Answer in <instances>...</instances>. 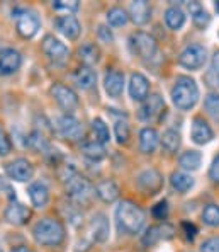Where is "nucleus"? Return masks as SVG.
Here are the masks:
<instances>
[{"label":"nucleus","instance_id":"obj_1","mask_svg":"<svg viewBox=\"0 0 219 252\" xmlns=\"http://www.w3.org/2000/svg\"><path fill=\"white\" fill-rule=\"evenodd\" d=\"M170 97H172L177 109H192L195 106V102L199 101V87L195 84V80L187 75L177 77L175 84H173L172 91H170Z\"/></svg>","mask_w":219,"mask_h":252},{"label":"nucleus","instance_id":"obj_2","mask_svg":"<svg viewBox=\"0 0 219 252\" xmlns=\"http://www.w3.org/2000/svg\"><path fill=\"white\" fill-rule=\"evenodd\" d=\"M116 220L124 233H138L144 225V213L136 203L124 199L116 208Z\"/></svg>","mask_w":219,"mask_h":252},{"label":"nucleus","instance_id":"obj_3","mask_svg":"<svg viewBox=\"0 0 219 252\" xmlns=\"http://www.w3.org/2000/svg\"><path fill=\"white\" fill-rule=\"evenodd\" d=\"M32 237L41 246H60L65 240V227L60 220L55 218H43L32 228Z\"/></svg>","mask_w":219,"mask_h":252},{"label":"nucleus","instance_id":"obj_4","mask_svg":"<svg viewBox=\"0 0 219 252\" xmlns=\"http://www.w3.org/2000/svg\"><path fill=\"white\" fill-rule=\"evenodd\" d=\"M66 194L75 205H87L92 199V196L95 194V188L80 174H75L66 183Z\"/></svg>","mask_w":219,"mask_h":252},{"label":"nucleus","instance_id":"obj_5","mask_svg":"<svg viewBox=\"0 0 219 252\" xmlns=\"http://www.w3.org/2000/svg\"><path fill=\"white\" fill-rule=\"evenodd\" d=\"M129 48H131V53L135 57H139L143 60H151V58L157 55V41L151 34L144 31L133 32L129 36Z\"/></svg>","mask_w":219,"mask_h":252},{"label":"nucleus","instance_id":"obj_6","mask_svg":"<svg viewBox=\"0 0 219 252\" xmlns=\"http://www.w3.org/2000/svg\"><path fill=\"white\" fill-rule=\"evenodd\" d=\"M14 19H16V29L22 38L29 39L34 38L38 34L39 28H41V21L38 17V14L34 10L29 9H16L14 12Z\"/></svg>","mask_w":219,"mask_h":252},{"label":"nucleus","instance_id":"obj_7","mask_svg":"<svg viewBox=\"0 0 219 252\" xmlns=\"http://www.w3.org/2000/svg\"><path fill=\"white\" fill-rule=\"evenodd\" d=\"M207 60V51L202 44L192 43L189 46H185V50L180 53L179 63L187 70H199L204 66V63Z\"/></svg>","mask_w":219,"mask_h":252},{"label":"nucleus","instance_id":"obj_8","mask_svg":"<svg viewBox=\"0 0 219 252\" xmlns=\"http://www.w3.org/2000/svg\"><path fill=\"white\" fill-rule=\"evenodd\" d=\"M50 92H51V95H53L55 101L58 102V106H60L63 111H66V114L75 111L80 104L79 95L75 94V91L66 87V85H63V84H55Z\"/></svg>","mask_w":219,"mask_h":252},{"label":"nucleus","instance_id":"obj_9","mask_svg":"<svg viewBox=\"0 0 219 252\" xmlns=\"http://www.w3.org/2000/svg\"><path fill=\"white\" fill-rule=\"evenodd\" d=\"M43 51L51 62L63 65L70 57V50L65 46V43H61L60 39H56L55 36L48 34L43 39Z\"/></svg>","mask_w":219,"mask_h":252},{"label":"nucleus","instance_id":"obj_10","mask_svg":"<svg viewBox=\"0 0 219 252\" xmlns=\"http://www.w3.org/2000/svg\"><path fill=\"white\" fill-rule=\"evenodd\" d=\"M163 111H165V101L158 94L148 95V99L143 102V106L139 109V120L146 121V123L157 121L162 118Z\"/></svg>","mask_w":219,"mask_h":252},{"label":"nucleus","instance_id":"obj_11","mask_svg":"<svg viewBox=\"0 0 219 252\" xmlns=\"http://www.w3.org/2000/svg\"><path fill=\"white\" fill-rule=\"evenodd\" d=\"M5 172L10 179L17 181V183H27L34 174V167L27 158H16L5 165Z\"/></svg>","mask_w":219,"mask_h":252},{"label":"nucleus","instance_id":"obj_12","mask_svg":"<svg viewBox=\"0 0 219 252\" xmlns=\"http://www.w3.org/2000/svg\"><path fill=\"white\" fill-rule=\"evenodd\" d=\"M136 184H138L141 192H144V194H157L160 189H162L163 179H162V176H160L158 170L146 169L138 176Z\"/></svg>","mask_w":219,"mask_h":252},{"label":"nucleus","instance_id":"obj_13","mask_svg":"<svg viewBox=\"0 0 219 252\" xmlns=\"http://www.w3.org/2000/svg\"><path fill=\"white\" fill-rule=\"evenodd\" d=\"M55 28H56V31L60 32V34H63L66 39H70V41L79 39V36L82 32V26L75 16L56 17V19H55Z\"/></svg>","mask_w":219,"mask_h":252},{"label":"nucleus","instance_id":"obj_14","mask_svg":"<svg viewBox=\"0 0 219 252\" xmlns=\"http://www.w3.org/2000/svg\"><path fill=\"white\" fill-rule=\"evenodd\" d=\"M22 65V57L14 48H5L0 51V75H12Z\"/></svg>","mask_w":219,"mask_h":252},{"label":"nucleus","instance_id":"obj_15","mask_svg":"<svg viewBox=\"0 0 219 252\" xmlns=\"http://www.w3.org/2000/svg\"><path fill=\"white\" fill-rule=\"evenodd\" d=\"M129 95H131L133 101L144 102L150 95V82L143 73L136 72L129 79Z\"/></svg>","mask_w":219,"mask_h":252},{"label":"nucleus","instance_id":"obj_16","mask_svg":"<svg viewBox=\"0 0 219 252\" xmlns=\"http://www.w3.org/2000/svg\"><path fill=\"white\" fill-rule=\"evenodd\" d=\"M58 131H60L63 138L77 140L82 135V125L72 114H63L60 120H58Z\"/></svg>","mask_w":219,"mask_h":252},{"label":"nucleus","instance_id":"obj_17","mask_svg":"<svg viewBox=\"0 0 219 252\" xmlns=\"http://www.w3.org/2000/svg\"><path fill=\"white\" fill-rule=\"evenodd\" d=\"M29 218H31V210H29V206L22 205V203H17V201L10 203V205L7 206L5 220L9 221V223L21 227V225L27 223Z\"/></svg>","mask_w":219,"mask_h":252},{"label":"nucleus","instance_id":"obj_18","mask_svg":"<svg viewBox=\"0 0 219 252\" xmlns=\"http://www.w3.org/2000/svg\"><path fill=\"white\" fill-rule=\"evenodd\" d=\"M191 138L194 143L197 145H206L211 140L214 138V133L211 129V126L207 125V121H204L202 118H195L192 121V131H191Z\"/></svg>","mask_w":219,"mask_h":252},{"label":"nucleus","instance_id":"obj_19","mask_svg":"<svg viewBox=\"0 0 219 252\" xmlns=\"http://www.w3.org/2000/svg\"><path fill=\"white\" fill-rule=\"evenodd\" d=\"M104 87L110 97H119L124 89V73L121 70H109L104 77Z\"/></svg>","mask_w":219,"mask_h":252},{"label":"nucleus","instance_id":"obj_20","mask_svg":"<svg viewBox=\"0 0 219 252\" xmlns=\"http://www.w3.org/2000/svg\"><path fill=\"white\" fill-rule=\"evenodd\" d=\"M129 17L138 26L146 24L151 19V5L146 0H136L129 5Z\"/></svg>","mask_w":219,"mask_h":252},{"label":"nucleus","instance_id":"obj_21","mask_svg":"<svg viewBox=\"0 0 219 252\" xmlns=\"http://www.w3.org/2000/svg\"><path fill=\"white\" fill-rule=\"evenodd\" d=\"M90 235L95 242H106L109 237V220L104 213H97L90 220Z\"/></svg>","mask_w":219,"mask_h":252},{"label":"nucleus","instance_id":"obj_22","mask_svg":"<svg viewBox=\"0 0 219 252\" xmlns=\"http://www.w3.org/2000/svg\"><path fill=\"white\" fill-rule=\"evenodd\" d=\"M97 80V73L94 72L92 66H80L73 72V82L77 84V87H80L82 91H88L95 85Z\"/></svg>","mask_w":219,"mask_h":252},{"label":"nucleus","instance_id":"obj_23","mask_svg":"<svg viewBox=\"0 0 219 252\" xmlns=\"http://www.w3.org/2000/svg\"><path fill=\"white\" fill-rule=\"evenodd\" d=\"M31 203L36 208H44L50 201V189L44 183H32L27 189Z\"/></svg>","mask_w":219,"mask_h":252},{"label":"nucleus","instance_id":"obj_24","mask_svg":"<svg viewBox=\"0 0 219 252\" xmlns=\"http://www.w3.org/2000/svg\"><path fill=\"white\" fill-rule=\"evenodd\" d=\"M160 143V135L155 128H143L139 133V148L143 154H153Z\"/></svg>","mask_w":219,"mask_h":252},{"label":"nucleus","instance_id":"obj_25","mask_svg":"<svg viewBox=\"0 0 219 252\" xmlns=\"http://www.w3.org/2000/svg\"><path fill=\"white\" fill-rule=\"evenodd\" d=\"M95 194L104 203H112L119 198V186L114 181H102L95 186Z\"/></svg>","mask_w":219,"mask_h":252},{"label":"nucleus","instance_id":"obj_26","mask_svg":"<svg viewBox=\"0 0 219 252\" xmlns=\"http://www.w3.org/2000/svg\"><path fill=\"white\" fill-rule=\"evenodd\" d=\"M165 22H166V26L172 29V31H179V29L184 28V24H185L184 10H182L180 7H177V5L168 7V9H166V12H165Z\"/></svg>","mask_w":219,"mask_h":252},{"label":"nucleus","instance_id":"obj_27","mask_svg":"<svg viewBox=\"0 0 219 252\" xmlns=\"http://www.w3.org/2000/svg\"><path fill=\"white\" fill-rule=\"evenodd\" d=\"M189 12H191L192 16V21H194V24L197 26V28H206V26H209L211 22V16L206 12V9L202 7V3L199 2H191L189 3Z\"/></svg>","mask_w":219,"mask_h":252},{"label":"nucleus","instance_id":"obj_28","mask_svg":"<svg viewBox=\"0 0 219 252\" xmlns=\"http://www.w3.org/2000/svg\"><path fill=\"white\" fill-rule=\"evenodd\" d=\"M79 57L85 66H92L100 60V50L94 43H85L79 48Z\"/></svg>","mask_w":219,"mask_h":252},{"label":"nucleus","instance_id":"obj_29","mask_svg":"<svg viewBox=\"0 0 219 252\" xmlns=\"http://www.w3.org/2000/svg\"><path fill=\"white\" fill-rule=\"evenodd\" d=\"M200 162H202V154H200L199 150L184 152L179 158L180 167L185 170H197L200 167Z\"/></svg>","mask_w":219,"mask_h":252},{"label":"nucleus","instance_id":"obj_30","mask_svg":"<svg viewBox=\"0 0 219 252\" xmlns=\"http://www.w3.org/2000/svg\"><path fill=\"white\" fill-rule=\"evenodd\" d=\"M82 152H83L85 157L90 158V160H94V162H99L106 157V148H104L102 143L95 142V140L85 142L83 147H82Z\"/></svg>","mask_w":219,"mask_h":252},{"label":"nucleus","instance_id":"obj_31","mask_svg":"<svg viewBox=\"0 0 219 252\" xmlns=\"http://www.w3.org/2000/svg\"><path fill=\"white\" fill-rule=\"evenodd\" d=\"M170 184H172V188L175 191L187 192L189 189L194 186V179L187 172H173L172 177H170Z\"/></svg>","mask_w":219,"mask_h":252},{"label":"nucleus","instance_id":"obj_32","mask_svg":"<svg viewBox=\"0 0 219 252\" xmlns=\"http://www.w3.org/2000/svg\"><path fill=\"white\" fill-rule=\"evenodd\" d=\"M162 147L168 154H175L180 148V135L175 129H166L162 135Z\"/></svg>","mask_w":219,"mask_h":252},{"label":"nucleus","instance_id":"obj_33","mask_svg":"<svg viewBox=\"0 0 219 252\" xmlns=\"http://www.w3.org/2000/svg\"><path fill=\"white\" fill-rule=\"evenodd\" d=\"M128 21H129V16L122 7H112V9H109V12H107V22H109L112 28H121V26H124Z\"/></svg>","mask_w":219,"mask_h":252},{"label":"nucleus","instance_id":"obj_34","mask_svg":"<svg viewBox=\"0 0 219 252\" xmlns=\"http://www.w3.org/2000/svg\"><path fill=\"white\" fill-rule=\"evenodd\" d=\"M92 131H94V135H95V142L102 143V145L110 140L109 128H107V125L104 123L100 118H95V120L92 121Z\"/></svg>","mask_w":219,"mask_h":252},{"label":"nucleus","instance_id":"obj_35","mask_svg":"<svg viewBox=\"0 0 219 252\" xmlns=\"http://www.w3.org/2000/svg\"><path fill=\"white\" fill-rule=\"evenodd\" d=\"M51 7H53L56 12H63V14H66V16H72L73 12H77V10L80 9V2L79 0H55V2L51 3Z\"/></svg>","mask_w":219,"mask_h":252},{"label":"nucleus","instance_id":"obj_36","mask_svg":"<svg viewBox=\"0 0 219 252\" xmlns=\"http://www.w3.org/2000/svg\"><path fill=\"white\" fill-rule=\"evenodd\" d=\"M204 109L213 120L219 121V94H214V92L207 94L204 99Z\"/></svg>","mask_w":219,"mask_h":252},{"label":"nucleus","instance_id":"obj_37","mask_svg":"<svg viewBox=\"0 0 219 252\" xmlns=\"http://www.w3.org/2000/svg\"><path fill=\"white\" fill-rule=\"evenodd\" d=\"M202 221L207 227H219V206L207 205L202 211Z\"/></svg>","mask_w":219,"mask_h":252},{"label":"nucleus","instance_id":"obj_38","mask_svg":"<svg viewBox=\"0 0 219 252\" xmlns=\"http://www.w3.org/2000/svg\"><path fill=\"white\" fill-rule=\"evenodd\" d=\"M158 240H162V227H150L146 228V232L143 233V244L144 246H153V244H157Z\"/></svg>","mask_w":219,"mask_h":252},{"label":"nucleus","instance_id":"obj_39","mask_svg":"<svg viewBox=\"0 0 219 252\" xmlns=\"http://www.w3.org/2000/svg\"><path fill=\"white\" fill-rule=\"evenodd\" d=\"M114 133H116V140L117 143H126L129 140V135H131V131H129V125L126 123V121H117L116 126H114Z\"/></svg>","mask_w":219,"mask_h":252},{"label":"nucleus","instance_id":"obj_40","mask_svg":"<svg viewBox=\"0 0 219 252\" xmlns=\"http://www.w3.org/2000/svg\"><path fill=\"white\" fill-rule=\"evenodd\" d=\"M27 145L36 148V150L43 152V150H46V148H48V142L39 131H32L31 135H29V138H27Z\"/></svg>","mask_w":219,"mask_h":252},{"label":"nucleus","instance_id":"obj_41","mask_svg":"<svg viewBox=\"0 0 219 252\" xmlns=\"http://www.w3.org/2000/svg\"><path fill=\"white\" fill-rule=\"evenodd\" d=\"M153 217L158 218V220H165L166 217H168V203L166 201H160L157 205L153 206Z\"/></svg>","mask_w":219,"mask_h":252},{"label":"nucleus","instance_id":"obj_42","mask_svg":"<svg viewBox=\"0 0 219 252\" xmlns=\"http://www.w3.org/2000/svg\"><path fill=\"white\" fill-rule=\"evenodd\" d=\"M200 252H219V237H211L204 240L200 246Z\"/></svg>","mask_w":219,"mask_h":252},{"label":"nucleus","instance_id":"obj_43","mask_svg":"<svg viewBox=\"0 0 219 252\" xmlns=\"http://www.w3.org/2000/svg\"><path fill=\"white\" fill-rule=\"evenodd\" d=\"M10 148H12V143H10L9 136L5 135V133H0V155H7L10 152Z\"/></svg>","mask_w":219,"mask_h":252},{"label":"nucleus","instance_id":"obj_44","mask_svg":"<svg viewBox=\"0 0 219 252\" xmlns=\"http://www.w3.org/2000/svg\"><path fill=\"white\" fill-rule=\"evenodd\" d=\"M209 177L214 181V183H219V155L213 160L211 164V169H209Z\"/></svg>","mask_w":219,"mask_h":252},{"label":"nucleus","instance_id":"obj_45","mask_svg":"<svg viewBox=\"0 0 219 252\" xmlns=\"http://www.w3.org/2000/svg\"><path fill=\"white\" fill-rule=\"evenodd\" d=\"M182 228L185 230V235H187V239L194 240V237L197 235V228H195L194 223H189V221H184L182 223Z\"/></svg>","mask_w":219,"mask_h":252},{"label":"nucleus","instance_id":"obj_46","mask_svg":"<svg viewBox=\"0 0 219 252\" xmlns=\"http://www.w3.org/2000/svg\"><path fill=\"white\" fill-rule=\"evenodd\" d=\"M209 73H213V75H216L219 79V50L214 51V55H213V60H211V72Z\"/></svg>","mask_w":219,"mask_h":252},{"label":"nucleus","instance_id":"obj_47","mask_svg":"<svg viewBox=\"0 0 219 252\" xmlns=\"http://www.w3.org/2000/svg\"><path fill=\"white\" fill-rule=\"evenodd\" d=\"M99 38L102 39L104 43H112V32H110L106 26H100L99 28Z\"/></svg>","mask_w":219,"mask_h":252},{"label":"nucleus","instance_id":"obj_48","mask_svg":"<svg viewBox=\"0 0 219 252\" xmlns=\"http://www.w3.org/2000/svg\"><path fill=\"white\" fill-rule=\"evenodd\" d=\"M12 252H31V251H29L27 247H16Z\"/></svg>","mask_w":219,"mask_h":252},{"label":"nucleus","instance_id":"obj_49","mask_svg":"<svg viewBox=\"0 0 219 252\" xmlns=\"http://www.w3.org/2000/svg\"><path fill=\"white\" fill-rule=\"evenodd\" d=\"M216 10H218V14H219V2H216Z\"/></svg>","mask_w":219,"mask_h":252},{"label":"nucleus","instance_id":"obj_50","mask_svg":"<svg viewBox=\"0 0 219 252\" xmlns=\"http://www.w3.org/2000/svg\"><path fill=\"white\" fill-rule=\"evenodd\" d=\"M0 252H3V251H2V247H0Z\"/></svg>","mask_w":219,"mask_h":252},{"label":"nucleus","instance_id":"obj_51","mask_svg":"<svg viewBox=\"0 0 219 252\" xmlns=\"http://www.w3.org/2000/svg\"><path fill=\"white\" fill-rule=\"evenodd\" d=\"M0 133H2V128H0Z\"/></svg>","mask_w":219,"mask_h":252}]
</instances>
